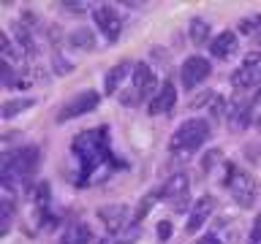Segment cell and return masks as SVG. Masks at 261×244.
<instances>
[{"label":"cell","mask_w":261,"mask_h":244,"mask_svg":"<svg viewBox=\"0 0 261 244\" xmlns=\"http://www.w3.org/2000/svg\"><path fill=\"white\" fill-rule=\"evenodd\" d=\"M73 155H76L79 160V176H76V185L85 187V182L90 179V174L106 163L109 158V133H106V128H95V130H85V133H79L73 138L71 144Z\"/></svg>","instance_id":"cell-1"},{"label":"cell","mask_w":261,"mask_h":244,"mask_svg":"<svg viewBox=\"0 0 261 244\" xmlns=\"http://www.w3.org/2000/svg\"><path fill=\"white\" fill-rule=\"evenodd\" d=\"M38 168V146H22L14 152H3L0 158V179H3V190L11 193L14 182H28Z\"/></svg>","instance_id":"cell-2"},{"label":"cell","mask_w":261,"mask_h":244,"mask_svg":"<svg viewBox=\"0 0 261 244\" xmlns=\"http://www.w3.org/2000/svg\"><path fill=\"white\" fill-rule=\"evenodd\" d=\"M204 141H210V122L207 119H185L174 133H171L169 149L174 155H193L196 149H201Z\"/></svg>","instance_id":"cell-3"},{"label":"cell","mask_w":261,"mask_h":244,"mask_svg":"<svg viewBox=\"0 0 261 244\" xmlns=\"http://www.w3.org/2000/svg\"><path fill=\"white\" fill-rule=\"evenodd\" d=\"M226 187L231 193V198L240 203L242 209H248L256 203L258 198V185L245 168H237L234 163H228V176H226Z\"/></svg>","instance_id":"cell-4"},{"label":"cell","mask_w":261,"mask_h":244,"mask_svg":"<svg viewBox=\"0 0 261 244\" xmlns=\"http://www.w3.org/2000/svg\"><path fill=\"white\" fill-rule=\"evenodd\" d=\"M155 98V73L147 63H136L134 65V76H130V89H125L120 98L122 106H136L144 98Z\"/></svg>","instance_id":"cell-5"},{"label":"cell","mask_w":261,"mask_h":244,"mask_svg":"<svg viewBox=\"0 0 261 244\" xmlns=\"http://www.w3.org/2000/svg\"><path fill=\"white\" fill-rule=\"evenodd\" d=\"M161 198L169 203L171 209L185 211L191 206V179L188 174H174L166 179V185L161 187Z\"/></svg>","instance_id":"cell-6"},{"label":"cell","mask_w":261,"mask_h":244,"mask_svg":"<svg viewBox=\"0 0 261 244\" xmlns=\"http://www.w3.org/2000/svg\"><path fill=\"white\" fill-rule=\"evenodd\" d=\"M98 103H101V95L95 93V89H85V93H76L73 98H68L60 109H57V122H68L73 117H82V114L98 109Z\"/></svg>","instance_id":"cell-7"},{"label":"cell","mask_w":261,"mask_h":244,"mask_svg":"<svg viewBox=\"0 0 261 244\" xmlns=\"http://www.w3.org/2000/svg\"><path fill=\"white\" fill-rule=\"evenodd\" d=\"M261 81V52H248L231 73V87L248 89Z\"/></svg>","instance_id":"cell-8"},{"label":"cell","mask_w":261,"mask_h":244,"mask_svg":"<svg viewBox=\"0 0 261 244\" xmlns=\"http://www.w3.org/2000/svg\"><path fill=\"white\" fill-rule=\"evenodd\" d=\"M210 73H212V65H210L207 57L191 54V57L182 63V68H179V79H182V87H185V89H196L204 79L210 76Z\"/></svg>","instance_id":"cell-9"},{"label":"cell","mask_w":261,"mask_h":244,"mask_svg":"<svg viewBox=\"0 0 261 244\" xmlns=\"http://www.w3.org/2000/svg\"><path fill=\"white\" fill-rule=\"evenodd\" d=\"M93 19H95L98 30L103 33V38L109 41V44H114V41L120 38L122 19H120V14H117V8H114V6H98L93 11Z\"/></svg>","instance_id":"cell-10"},{"label":"cell","mask_w":261,"mask_h":244,"mask_svg":"<svg viewBox=\"0 0 261 244\" xmlns=\"http://www.w3.org/2000/svg\"><path fill=\"white\" fill-rule=\"evenodd\" d=\"M98 220L109 228V233H120L125 223L130 220V211L128 206H122V203H114V206H101L98 209Z\"/></svg>","instance_id":"cell-11"},{"label":"cell","mask_w":261,"mask_h":244,"mask_svg":"<svg viewBox=\"0 0 261 244\" xmlns=\"http://www.w3.org/2000/svg\"><path fill=\"white\" fill-rule=\"evenodd\" d=\"M212 209H215V201H212V195H201V198H196V203L191 206V215H188L185 231H188V233H196L204 223H207V217L212 215Z\"/></svg>","instance_id":"cell-12"},{"label":"cell","mask_w":261,"mask_h":244,"mask_svg":"<svg viewBox=\"0 0 261 244\" xmlns=\"http://www.w3.org/2000/svg\"><path fill=\"white\" fill-rule=\"evenodd\" d=\"M174 103H177V87H174V81H163L161 89L155 93V98L150 101V106H147V111L150 114H166L174 109Z\"/></svg>","instance_id":"cell-13"},{"label":"cell","mask_w":261,"mask_h":244,"mask_svg":"<svg viewBox=\"0 0 261 244\" xmlns=\"http://www.w3.org/2000/svg\"><path fill=\"white\" fill-rule=\"evenodd\" d=\"M128 76H134V65H130V63H117L114 68H109V73H106V79H103V93H106V95H114Z\"/></svg>","instance_id":"cell-14"},{"label":"cell","mask_w":261,"mask_h":244,"mask_svg":"<svg viewBox=\"0 0 261 244\" xmlns=\"http://www.w3.org/2000/svg\"><path fill=\"white\" fill-rule=\"evenodd\" d=\"M253 109H256V103H253V98L250 101H242V103H237L234 109H231V114H228V128L231 130H245L250 125V119H253Z\"/></svg>","instance_id":"cell-15"},{"label":"cell","mask_w":261,"mask_h":244,"mask_svg":"<svg viewBox=\"0 0 261 244\" xmlns=\"http://www.w3.org/2000/svg\"><path fill=\"white\" fill-rule=\"evenodd\" d=\"M237 49V33L234 30H223V33H218V38H212V44H210V52L218 57V60H226L228 54H231Z\"/></svg>","instance_id":"cell-16"},{"label":"cell","mask_w":261,"mask_h":244,"mask_svg":"<svg viewBox=\"0 0 261 244\" xmlns=\"http://www.w3.org/2000/svg\"><path fill=\"white\" fill-rule=\"evenodd\" d=\"M90 241H93V231L85 223H71L60 239V244H90Z\"/></svg>","instance_id":"cell-17"},{"label":"cell","mask_w":261,"mask_h":244,"mask_svg":"<svg viewBox=\"0 0 261 244\" xmlns=\"http://www.w3.org/2000/svg\"><path fill=\"white\" fill-rule=\"evenodd\" d=\"M158 198H161V190H150L142 201H139V206H136V211H134V225H136V223H142L144 215L150 211V206H152V203L158 201Z\"/></svg>","instance_id":"cell-18"},{"label":"cell","mask_w":261,"mask_h":244,"mask_svg":"<svg viewBox=\"0 0 261 244\" xmlns=\"http://www.w3.org/2000/svg\"><path fill=\"white\" fill-rule=\"evenodd\" d=\"M71 46H76V49H95V38H93V33L90 30H73L71 33Z\"/></svg>","instance_id":"cell-19"},{"label":"cell","mask_w":261,"mask_h":244,"mask_svg":"<svg viewBox=\"0 0 261 244\" xmlns=\"http://www.w3.org/2000/svg\"><path fill=\"white\" fill-rule=\"evenodd\" d=\"M0 209H3V220H0V231L8 233V225H11V217H14V198L11 193L3 195V203H0Z\"/></svg>","instance_id":"cell-20"},{"label":"cell","mask_w":261,"mask_h":244,"mask_svg":"<svg viewBox=\"0 0 261 244\" xmlns=\"http://www.w3.org/2000/svg\"><path fill=\"white\" fill-rule=\"evenodd\" d=\"M207 33H210V24L204 19H193L191 22V41L193 44H204V41H207Z\"/></svg>","instance_id":"cell-21"},{"label":"cell","mask_w":261,"mask_h":244,"mask_svg":"<svg viewBox=\"0 0 261 244\" xmlns=\"http://www.w3.org/2000/svg\"><path fill=\"white\" fill-rule=\"evenodd\" d=\"M33 103H36L33 98H24V101H8V103L3 106V119H11L16 111H24V109H30Z\"/></svg>","instance_id":"cell-22"},{"label":"cell","mask_w":261,"mask_h":244,"mask_svg":"<svg viewBox=\"0 0 261 244\" xmlns=\"http://www.w3.org/2000/svg\"><path fill=\"white\" fill-rule=\"evenodd\" d=\"M240 33H245V36H250V33H261V14L242 19L240 22Z\"/></svg>","instance_id":"cell-23"},{"label":"cell","mask_w":261,"mask_h":244,"mask_svg":"<svg viewBox=\"0 0 261 244\" xmlns=\"http://www.w3.org/2000/svg\"><path fill=\"white\" fill-rule=\"evenodd\" d=\"M250 244H261V211L253 220V231H250Z\"/></svg>","instance_id":"cell-24"},{"label":"cell","mask_w":261,"mask_h":244,"mask_svg":"<svg viewBox=\"0 0 261 244\" xmlns=\"http://www.w3.org/2000/svg\"><path fill=\"white\" fill-rule=\"evenodd\" d=\"M169 236H171V223H169V220H161V223H158V239L169 241Z\"/></svg>","instance_id":"cell-25"},{"label":"cell","mask_w":261,"mask_h":244,"mask_svg":"<svg viewBox=\"0 0 261 244\" xmlns=\"http://www.w3.org/2000/svg\"><path fill=\"white\" fill-rule=\"evenodd\" d=\"M196 244H223V241H220L218 236H212V233H207V236H201V239L196 241Z\"/></svg>","instance_id":"cell-26"},{"label":"cell","mask_w":261,"mask_h":244,"mask_svg":"<svg viewBox=\"0 0 261 244\" xmlns=\"http://www.w3.org/2000/svg\"><path fill=\"white\" fill-rule=\"evenodd\" d=\"M65 8H71V11H76V14H79V11H85L87 6H85V3H65Z\"/></svg>","instance_id":"cell-27"},{"label":"cell","mask_w":261,"mask_h":244,"mask_svg":"<svg viewBox=\"0 0 261 244\" xmlns=\"http://www.w3.org/2000/svg\"><path fill=\"white\" fill-rule=\"evenodd\" d=\"M258 44H261V33H258Z\"/></svg>","instance_id":"cell-28"}]
</instances>
